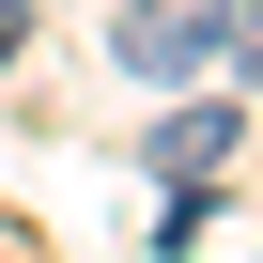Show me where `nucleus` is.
Returning <instances> with one entry per match:
<instances>
[{
	"instance_id": "nucleus-1",
	"label": "nucleus",
	"mask_w": 263,
	"mask_h": 263,
	"mask_svg": "<svg viewBox=\"0 0 263 263\" xmlns=\"http://www.w3.org/2000/svg\"><path fill=\"white\" fill-rule=\"evenodd\" d=\"M217 47H232V0H124V16H108V62L140 78V93L217 78Z\"/></svg>"
},
{
	"instance_id": "nucleus-2",
	"label": "nucleus",
	"mask_w": 263,
	"mask_h": 263,
	"mask_svg": "<svg viewBox=\"0 0 263 263\" xmlns=\"http://www.w3.org/2000/svg\"><path fill=\"white\" fill-rule=\"evenodd\" d=\"M155 171H171V201H201V186L232 171V93H201V108L155 124Z\"/></svg>"
},
{
	"instance_id": "nucleus-3",
	"label": "nucleus",
	"mask_w": 263,
	"mask_h": 263,
	"mask_svg": "<svg viewBox=\"0 0 263 263\" xmlns=\"http://www.w3.org/2000/svg\"><path fill=\"white\" fill-rule=\"evenodd\" d=\"M217 62H232V78L263 93V0H232V47H217Z\"/></svg>"
}]
</instances>
